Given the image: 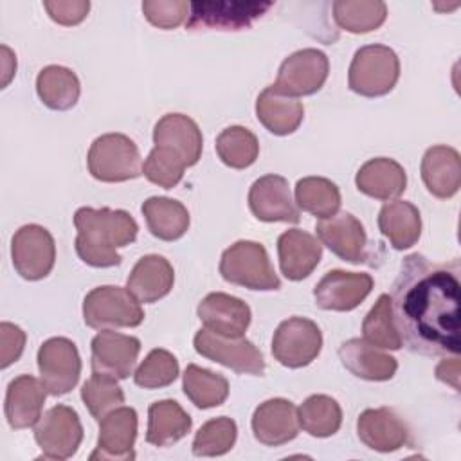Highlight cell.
Wrapping results in <instances>:
<instances>
[{
    "label": "cell",
    "mask_w": 461,
    "mask_h": 461,
    "mask_svg": "<svg viewBox=\"0 0 461 461\" xmlns=\"http://www.w3.org/2000/svg\"><path fill=\"white\" fill-rule=\"evenodd\" d=\"M34 439L47 459L72 457L83 441L79 414L63 403L50 407L36 423Z\"/></svg>",
    "instance_id": "obj_11"
},
{
    "label": "cell",
    "mask_w": 461,
    "mask_h": 461,
    "mask_svg": "<svg viewBox=\"0 0 461 461\" xmlns=\"http://www.w3.org/2000/svg\"><path fill=\"white\" fill-rule=\"evenodd\" d=\"M81 400L88 412L95 420H101L124 403V393L117 384V378L94 373L81 387Z\"/></svg>",
    "instance_id": "obj_41"
},
{
    "label": "cell",
    "mask_w": 461,
    "mask_h": 461,
    "mask_svg": "<svg viewBox=\"0 0 461 461\" xmlns=\"http://www.w3.org/2000/svg\"><path fill=\"white\" fill-rule=\"evenodd\" d=\"M420 171L427 191L436 198H452L461 187V158L450 146H430L421 158Z\"/></svg>",
    "instance_id": "obj_24"
},
{
    "label": "cell",
    "mask_w": 461,
    "mask_h": 461,
    "mask_svg": "<svg viewBox=\"0 0 461 461\" xmlns=\"http://www.w3.org/2000/svg\"><path fill=\"white\" fill-rule=\"evenodd\" d=\"M322 349L319 326L306 317L283 321L272 337V355L285 367H304L312 364Z\"/></svg>",
    "instance_id": "obj_9"
},
{
    "label": "cell",
    "mask_w": 461,
    "mask_h": 461,
    "mask_svg": "<svg viewBox=\"0 0 461 461\" xmlns=\"http://www.w3.org/2000/svg\"><path fill=\"white\" fill-rule=\"evenodd\" d=\"M153 149L148 158L160 169L184 175L202 157L203 139L198 124L184 113H166L153 128Z\"/></svg>",
    "instance_id": "obj_3"
},
{
    "label": "cell",
    "mask_w": 461,
    "mask_h": 461,
    "mask_svg": "<svg viewBox=\"0 0 461 461\" xmlns=\"http://www.w3.org/2000/svg\"><path fill=\"white\" fill-rule=\"evenodd\" d=\"M362 335L364 340L380 349H400L403 346L394 326L389 294H382L364 317Z\"/></svg>",
    "instance_id": "obj_39"
},
{
    "label": "cell",
    "mask_w": 461,
    "mask_h": 461,
    "mask_svg": "<svg viewBox=\"0 0 461 461\" xmlns=\"http://www.w3.org/2000/svg\"><path fill=\"white\" fill-rule=\"evenodd\" d=\"M220 274L227 283L249 290H279L281 281L270 263L267 249L250 240H240L223 250Z\"/></svg>",
    "instance_id": "obj_5"
},
{
    "label": "cell",
    "mask_w": 461,
    "mask_h": 461,
    "mask_svg": "<svg viewBox=\"0 0 461 461\" xmlns=\"http://www.w3.org/2000/svg\"><path fill=\"white\" fill-rule=\"evenodd\" d=\"M249 207L261 221L297 223L301 220L299 207L292 198L288 180L281 175H265L254 180L249 189Z\"/></svg>",
    "instance_id": "obj_17"
},
{
    "label": "cell",
    "mask_w": 461,
    "mask_h": 461,
    "mask_svg": "<svg viewBox=\"0 0 461 461\" xmlns=\"http://www.w3.org/2000/svg\"><path fill=\"white\" fill-rule=\"evenodd\" d=\"M92 371L124 380L133 373L140 353V340L112 330H101L92 339Z\"/></svg>",
    "instance_id": "obj_16"
},
{
    "label": "cell",
    "mask_w": 461,
    "mask_h": 461,
    "mask_svg": "<svg viewBox=\"0 0 461 461\" xmlns=\"http://www.w3.org/2000/svg\"><path fill=\"white\" fill-rule=\"evenodd\" d=\"M47 389L31 375L13 378L5 393V418L13 429H27L40 421Z\"/></svg>",
    "instance_id": "obj_25"
},
{
    "label": "cell",
    "mask_w": 461,
    "mask_h": 461,
    "mask_svg": "<svg viewBox=\"0 0 461 461\" xmlns=\"http://www.w3.org/2000/svg\"><path fill=\"white\" fill-rule=\"evenodd\" d=\"M193 344L198 355L230 367L236 373L254 376H261L265 373L263 353L243 335L223 337L203 328L196 331Z\"/></svg>",
    "instance_id": "obj_10"
},
{
    "label": "cell",
    "mask_w": 461,
    "mask_h": 461,
    "mask_svg": "<svg viewBox=\"0 0 461 461\" xmlns=\"http://www.w3.org/2000/svg\"><path fill=\"white\" fill-rule=\"evenodd\" d=\"M205 330L223 337H241L250 324V308L240 297L223 292L207 294L196 308Z\"/></svg>",
    "instance_id": "obj_20"
},
{
    "label": "cell",
    "mask_w": 461,
    "mask_h": 461,
    "mask_svg": "<svg viewBox=\"0 0 461 461\" xmlns=\"http://www.w3.org/2000/svg\"><path fill=\"white\" fill-rule=\"evenodd\" d=\"M277 256L283 276L290 281H301L319 265L322 245L303 229H288L277 238Z\"/></svg>",
    "instance_id": "obj_23"
},
{
    "label": "cell",
    "mask_w": 461,
    "mask_h": 461,
    "mask_svg": "<svg viewBox=\"0 0 461 461\" xmlns=\"http://www.w3.org/2000/svg\"><path fill=\"white\" fill-rule=\"evenodd\" d=\"M77 230L74 247L79 259L95 268L115 267L121 263L119 247L135 241L139 225L128 211L79 207L74 214Z\"/></svg>",
    "instance_id": "obj_2"
},
{
    "label": "cell",
    "mask_w": 461,
    "mask_h": 461,
    "mask_svg": "<svg viewBox=\"0 0 461 461\" xmlns=\"http://www.w3.org/2000/svg\"><path fill=\"white\" fill-rule=\"evenodd\" d=\"M83 319L94 330L135 328L144 321V310L128 288L104 285L85 295Z\"/></svg>",
    "instance_id": "obj_7"
},
{
    "label": "cell",
    "mask_w": 461,
    "mask_h": 461,
    "mask_svg": "<svg viewBox=\"0 0 461 461\" xmlns=\"http://www.w3.org/2000/svg\"><path fill=\"white\" fill-rule=\"evenodd\" d=\"M0 344H2V351H0V367H7L13 362H16L25 348V331L13 324V322H2L0 324Z\"/></svg>",
    "instance_id": "obj_45"
},
{
    "label": "cell",
    "mask_w": 461,
    "mask_h": 461,
    "mask_svg": "<svg viewBox=\"0 0 461 461\" xmlns=\"http://www.w3.org/2000/svg\"><path fill=\"white\" fill-rule=\"evenodd\" d=\"M36 360L40 369V380L49 394L61 396L76 387L81 375V357L70 339H47L40 346Z\"/></svg>",
    "instance_id": "obj_13"
},
{
    "label": "cell",
    "mask_w": 461,
    "mask_h": 461,
    "mask_svg": "<svg viewBox=\"0 0 461 461\" xmlns=\"http://www.w3.org/2000/svg\"><path fill=\"white\" fill-rule=\"evenodd\" d=\"M459 265L432 263L414 252L403 258L391 290V310L402 344L439 357L459 355Z\"/></svg>",
    "instance_id": "obj_1"
},
{
    "label": "cell",
    "mask_w": 461,
    "mask_h": 461,
    "mask_svg": "<svg viewBox=\"0 0 461 461\" xmlns=\"http://www.w3.org/2000/svg\"><path fill=\"white\" fill-rule=\"evenodd\" d=\"M193 420L175 400L153 402L148 409L146 441L155 447H169L191 430Z\"/></svg>",
    "instance_id": "obj_31"
},
{
    "label": "cell",
    "mask_w": 461,
    "mask_h": 461,
    "mask_svg": "<svg viewBox=\"0 0 461 461\" xmlns=\"http://www.w3.org/2000/svg\"><path fill=\"white\" fill-rule=\"evenodd\" d=\"M373 277L364 272L330 270L313 288L315 304L322 310H355L373 290Z\"/></svg>",
    "instance_id": "obj_15"
},
{
    "label": "cell",
    "mask_w": 461,
    "mask_h": 461,
    "mask_svg": "<svg viewBox=\"0 0 461 461\" xmlns=\"http://www.w3.org/2000/svg\"><path fill=\"white\" fill-rule=\"evenodd\" d=\"M256 117L270 133L290 135L303 122L304 106L297 97L286 95L270 85L256 99Z\"/></svg>",
    "instance_id": "obj_28"
},
{
    "label": "cell",
    "mask_w": 461,
    "mask_h": 461,
    "mask_svg": "<svg viewBox=\"0 0 461 461\" xmlns=\"http://www.w3.org/2000/svg\"><path fill=\"white\" fill-rule=\"evenodd\" d=\"M149 232L162 241H175L189 229V211L178 200L151 196L140 207Z\"/></svg>",
    "instance_id": "obj_32"
},
{
    "label": "cell",
    "mask_w": 461,
    "mask_h": 461,
    "mask_svg": "<svg viewBox=\"0 0 461 461\" xmlns=\"http://www.w3.org/2000/svg\"><path fill=\"white\" fill-rule=\"evenodd\" d=\"M436 378L452 385V389H459V358L452 355V358H445L436 366Z\"/></svg>",
    "instance_id": "obj_46"
},
{
    "label": "cell",
    "mask_w": 461,
    "mask_h": 461,
    "mask_svg": "<svg viewBox=\"0 0 461 461\" xmlns=\"http://www.w3.org/2000/svg\"><path fill=\"white\" fill-rule=\"evenodd\" d=\"M358 439L371 450L394 452L409 441L405 421L389 407L366 409L357 420Z\"/></svg>",
    "instance_id": "obj_22"
},
{
    "label": "cell",
    "mask_w": 461,
    "mask_h": 461,
    "mask_svg": "<svg viewBox=\"0 0 461 461\" xmlns=\"http://www.w3.org/2000/svg\"><path fill=\"white\" fill-rule=\"evenodd\" d=\"M216 153L225 166L245 169L256 162L259 142L245 126H229L216 137Z\"/></svg>",
    "instance_id": "obj_38"
},
{
    "label": "cell",
    "mask_w": 461,
    "mask_h": 461,
    "mask_svg": "<svg viewBox=\"0 0 461 461\" xmlns=\"http://www.w3.org/2000/svg\"><path fill=\"white\" fill-rule=\"evenodd\" d=\"M11 259L23 279L38 281L47 277L56 261L52 234L38 223L20 227L11 240Z\"/></svg>",
    "instance_id": "obj_12"
},
{
    "label": "cell",
    "mask_w": 461,
    "mask_h": 461,
    "mask_svg": "<svg viewBox=\"0 0 461 461\" xmlns=\"http://www.w3.org/2000/svg\"><path fill=\"white\" fill-rule=\"evenodd\" d=\"M175 283V270L171 263L158 254L142 256L131 268L126 288L139 303H155L166 297Z\"/></svg>",
    "instance_id": "obj_27"
},
{
    "label": "cell",
    "mask_w": 461,
    "mask_h": 461,
    "mask_svg": "<svg viewBox=\"0 0 461 461\" xmlns=\"http://www.w3.org/2000/svg\"><path fill=\"white\" fill-rule=\"evenodd\" d=\"M400 77V59L396 52L382 43L360 47L348 70V86L364 97H382L389 94Z\"/></svg>",
    "instance_id": "obj_4"
},
{
    "label": "cell",
    "mask_w": 461,
    "mask_h": 461,
    "mask_svg": "<svg viewBox=\"0 0 461 461\" xmlns=\"http://www.w3.org/2000/svg\"><path fill=\"white\" fill-rule=\"evenodd\" d=\"M378 229L393 249H411L421 236V216L416 205L405 200L384 203L378 212Z\"/></svg>",
    "instance_id": "obj_30"
},
{
    "label": "cell",
    "mask_w": 461,
    "mask_h": 461,
    "mask_svg": "<svg viewBox=\"0 0 461 461\" xmlns=\"http://www.w3.org/2000/svg\"><path fill=\"white\" fill-rule=\"evenodd\" d=\"M387 18V5L380 0H337L333 2L335 23L353 34L378 29Z\"/></svg>",
    "instance_id": "obj_35"
},
{
    "label": "cell",
    "mask_w": 461,
    "mask_h": 461,
    "mask_svg": "<svg viewBox=\"0 0 461 461\" xmlns=\"http://www.w3.org/2000/svg\"><path fill=\"white\" fill-rule=\"evenodd\" d=\"M254 438L267 447H279L299 434L295 405L286 398H270L259 403L252 414Z\"/></svg>",
    "instance_id": "obj_21"
},
{
    "label": "cell",
    "mask_w": 461,
    "mask_h": 461,
    "mask_svg": "<svg viewBox=\"0 0 461 461\" xmlns=\"http://www.w3.org/2000/svg\"><path fill=\"white\" fill-rule=\"evenodd\" d=\"M43 7L47 9L49 16L59 23V25H77L81 23L88 11L90 2L88 0H45Z\"/></svg>",
    "instance_id": "obj_44"
},
{
    "label": "cell",
    "mask_w": 461,
    "mask_h": 461,
    "mask_svg": "<svg viewBox=\"0 0 461 461\" xmlns=\"http://www.w3.org/2000/svg\"><path fill=\"white\" fill-rule=\"evenodd\" d=\"M178 360L167 349H151L133 373V380L144 389H160L173 384L178 376Z\"/></svg>",
    "instance_id": "obj_42"
},
{
    "label": "cell",
    "mask_w": 461,
    "mask_h": 461,
    "mask_svg": "<svg viewBox=\"0 0 461 461\" xmlns=\"http://www.w3.org/2000/svg\"><path fill=\"white\" fill-rule=\"evenodd\" d=\"M238 438L236 421L227 416H218L205 421L194 439H193V454L198 457H216L227 454Z\"/></svg>",
    "instance_id": "obj_40"
},
{
    "label": "cell",
    "mask_w": 461,
    "mask_h": 461,
    "mask_svg": "<svg viewBox=\"0 0 461 461\" xmlns=\"http://www.w3.org/2000/svg\"><path fill=\"white\" fill-rule=\"evenodd\" d=\"M274 2H241V0H225V2H191L189 18L185 27L189 31L202 29H218V31H240L250 27L259 20Z\"/></svg>",
    "instance_id": "obj_8"
},
{
    "label": "cell",
    "mask_w": 461,
    "mask_h": 461,
    "mask_svg": "<svg viewBox=\"0 0 461 461\" xmlns=\"http://www.w3.org/2000/svg\"><path fill=\"white\" fill-rule=\"evenodd\" d=\"M328 72L330 61L322 50L313 47L301 49L283 59L274 86L292 97L312 95L322 88Z\"/></svg>",
    "instance_id": "obj_14"
},
{
    "label": "cell",
    "mask_w": 461,
    "mask_h": 461,
    "mask_svg": "<svg viewBox=\"0 0 461 461\" xmlns=\"http://www.w3.org/2000/svg\"><path fill=\"white\" fill-rule=\"evenodd\" d=\"M140 7L146 20L158 29H175L189 16V4L184 0H146Z\"/></svg>",
    "instance_id": "obj_43"
},
{
    "label": "cell",
    "mask_w": 461,
    "mask_h": 461,
    "mask_svg": "<svg viewBox=\"0 0 461 461\" xmlns=\"http://www.w3.org/2000/svg\"><path fill=\"white\" fill-rule=\"evenodd\" d=\"M299 427L313 438L333 436L342 423L339 402L328 394H312L297 409Z\"/></svg>",
    "instance_id": "obj_36"
},
{
    "label": "cell",
    "mask_w": 461,
    "mask_h": 461,
    "mask_svg": "<svg viewBox=\"0 0 461 461\" xmlns=\"http://www.w3.org/2000/svg\"><path fill=\"white\" fill-rule=\"evenodd\" d=\"M86 164L90 175L99 182H126L142 173L137 144L124 133H104L88 149Z\"/></svg>",
    "instance_id": "obj_6"
},
{
    "label": "cell",
    "mask_w": 461,
    "mask_h": 461,
    "mask_svg": "<svg viewBox=\"0 0 461 461\" xmlns=\"http://www.w3.org/2000/svg\"><path fill=\"white\" fill-rule=\"evenodd\" d=\"M295 205L315 218H330L340 207V191L324 176H304L295 184Z\"/></svg>",
    "instance_id": "obj_37"
},
{
    "label": "cell",
    "mask_w": 461,
    "mask_h": 461,
    "mask_svg": "<svg viewBox=\"0 0 461 461\" xmlns=\"http://www.w3.org/2000/svg\"><path fill=\"white\" fill-rule=\"evenodd\" d=\"M137 412L133 407H117L99 420L97 447L90 459H133L137 439Z\"/></svg>",
    "instance_id": "obj_19"
},
{
    "label": "cell",
    "mask_w": 461,
    "mask_h": 461,
    "mask_svg": "<svg viewBox=\"0 0 461 461\" xmlns=\"http://www.w3.org/2000/svg\"><path fill=\"white\" fill-rule=\"evenodd\" d=\"M357 189L375 200H393L405 191L407 175L402 164L387 157L369 158L355 176Z\"/></svg>",
    "instance_id": "obj_29"
},
{
    "label": "cell",
    "mask_w": 461,
    "mask_h": 461,
    "mask_svg": "<svg viewBox=\"0 0 461 461\" xmlns=\"http://www.w3.org/2000/svg\"><path fill=\"white\" fill-rule=\"evenodd\" d=\"M319 241L348 263L367 261V236L364 225L351 212H335L315 225Z\"/></svg>",
    "instance_id": "obj_18"
},
{
    "label": "cell",
    "mask_w": 461,
    "mask_h": 461,
    "mask_svg": "<svg viewBox=\"0 0 461 461\" xmlns=\"http://www.w3.org/2000/svg\"><path fill=\"white\" fill-rule=\"evenodd\" d=\"M182 389L198 409L221 405L229 396V380L214 371L189 364L184 371Z\"/></svg>",
    "instance_id": "obj_34"
},
{
    "label": "cell",
    "mask_w": 461,
    "mask_h": 461,
    "mask_svg": "<svg viewBox=\"0 0 461 461\" xmlns=\"http://www.w3.org/2000/svg\"><path fill=\"white\" fill-rule=\"evenodd\" d=\"M339 358L351 375L369 382L391 380L398 369L394 357L380 351L364 339H349L342 342Z\"/></svg>",
    "instance_id": "obj_26"
},
{
    "label": "cell",
    "mask_w": 461,
    "mask_h": 461,
    "mask_svg": "<svg viewBox=\"0 0 461 461\" xmlns=\"http://www.w3.org/2000/svg\"><path fill=\"white\" fill-rule=\"evenodd\" d=\"M36 92L47 108L65 112L76 106L81 85L74 70L63 65H47L38 72Z\"/></svg>",
    "instance_id": "obj_33"
}]
</instances>
